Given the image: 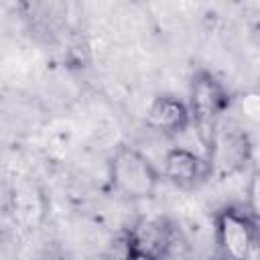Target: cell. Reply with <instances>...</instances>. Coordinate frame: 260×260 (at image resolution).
Returning a JSON list of instances; mask_svg holds the SVG:
<instances>
[{"label": "cell", "mask_w": 260, "mask_h": 260, "mask_svg": "<svg viewBox=\"0 0 260 260\" xmlns=\"http://www.w3.org/2000/svg\"><path fill=\"white\" fill-rule=\"evenodd\" d=\"M146 124L165 136H179L191 126L189 108L181 98L173 93H160L148 106Z\"/></svg>", "instance_id": "6"}, {"label": "cell", "mask_w": 260, "mask_h": 260, "mask_svg": "<svg viewBox=\"0 0 260 260\" xmlns=\"http://www.w3.org/2000/svg\"><path fill=\"white\" fill-rule=\"evenodd\" d=\"M209 173L211 171H209L205 156L197 154L191 148L173 146L165 152L162 177L179 189H191V187L199 185Z\"/></svg>", "instance_id": "5"}, {"label": "cell", "mask_w": 260, "mask_h": 260, "mask_svg": "<svg viewBox=\"0 0 260 260\" xmlns=\"http://www.w3.org/2000/svg\"><path fill=\"white\" fill-rule=\"evenodd\" d=\"M258 238V219L244 207L223 205L213 215V242L219 260H252Z\"/></svg>", "instance_id": "3"}, {"label": "cell", "mask_w": 260, "mask_h": 260, "mask_svg": "<svg viewBox=\"0 0 260 260\" xmlns=\"http://www.w3.org/2000/svg\"><path fill=\"white\" fill-rule=\"evenodd\" d=\"M252 154L254 146L250 134L244 128L230 126L225 128V132L217 130L205 160L209 165V171L217 169L221 175H232L246 169V165L252 160Z\"/></svg>", "instance_id": "4"}, {"label": "cell", "mask_w": 260, "mask_h": 260, "mask_svg": "<svg viewBox=\"0 0 260 260\" xmlns=\"http://www.w3.org/2000/svg\"><path fill=\"white\" fill-rule=\"evenodd\" d=\"M258 171H254L252 173V177H250V181H248V187H246V211L252 215V217H256L258 219V215H260V211H258Z\"/></svg>", "instance_id": "7"}, {"label": "cell", "mask_w": 260, "mask_h": 260, "mask_svg": "<svg viewBox=\"0 0 260 260\" xmlns=\"http://www.w3.org/2000/svg\"><path fill=\"white\" fill-rule=\"evenodd\" d=\"M110 183L124 199L144 201L152 199L160 185V171L136 146L118 144L108 162Z\"/></svg>", "instance_id": "2"}, {"label": "cell", "mask_w": 260, "mask_h": 260, "mask_svg": "<svg viewBox=\"0 0 260 260\" xmlns=\"http://www.w3.org/2000/svg\"><path fill=\"white\" fill-rule=\"evenodd\" d=\"M242 98H244V114L256 124V120H258V93L256 91H248Z\"/></svg>", "instance_id": "9"}, {"label": "cell", "mask_w": 260, "mask_h": 260, "mask_svg": "<svg viewBox=\"0 0 260 260\" xmlns=\"http://www.w3.org/2000/svg\"><path fill=\"white\" fill-rule=\"evenodd\" d=\"M126 236H128V250H126L124 260H160L158 256H154V254H150V252L140 250L138 246H134V242H132V238H130V234H128V230H126Z\"/></svg>", "instance_id": "8"}, {"label": "cell", "mask_w": 260, "mask_h": 260, "mask_svg": "<svg viewBox=\"0 0 260 260\" xmlns=\"http://www.w3.org/2000/svg\"><path fill=\"white\" fill-rule=\"evenodd\" d=\"M234 106V93L225 83L209 69L197 67L189 81V116L197 130V136L205 148V158L211 150L213 138L219 130V122Z\"/></svg>", "instance_id": "1"}]
</instances>
